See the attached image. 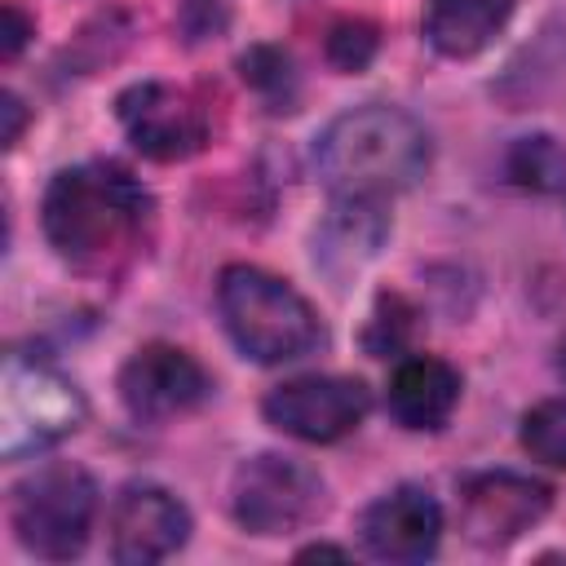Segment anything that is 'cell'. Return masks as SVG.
I'll return each mask as SVG.
<instances>
[{"instance_id": "obj_4", "label": "cell", "mask_w": 566, "mask_h": 566, "mask_svg": "<svg viewBox=\"0 0 566 566\" xmlns=\"http://www.w3.org/2000/svg\"><path fill=\"white\" fill-rule=\"evenodd\" d=\"M84 420L80 389L49 363L9 354L0 371V451L22 460L75 433Z\"/></svg>"}, {"instance_id": "obj_12", "label": "cell", "mask_w": 566, "mask_h": 566, "mask_svg": "<svg viewBox=\"0 0 566 566\" xmlns=\"http://www.w3.org/2000/svg\"><path fill=\"white\" fill-rule=\"evenodd\" d=\"M442 539V509L424 486H394L363 513V544L380 562H424Z\"/></svg>"}, {"instance_id": "obj_13", "label": "cell", "mask_w": 566, "mask_h": 566, "mask_svg": "<svg viewBox=\"0 0 566 566\" xmlns=\"http://www.w3.org/2000/svg\"><path fill=\"white\" fill-rule=\"evenodd\" d=\"M385 402L402 429H442L460 402V376L451 363L429 358V354L402 358L389 376Z\"/></svg>"}, {"instance_id": "obj_22", "label": "cell", "mask_w": 566, "mask_h": 566, "mask_svg": "<svg viewBox=\"0 0 566 566\" xmlns=\"http://www.w3.org/2000/svg\"><path fill=\"white\" fill-rule=\"evenodd\" d=\"M4 146H13L18 142V133H22V102L13 97V93H4Z\"/></svg>"}, {"instance_id": "obj_21", "label": "cell", "mask_w": 566, "mask_h": 566, "mask_svg": "<svg viewBox=\"0 0 566 566\" xmlns=\"http://www.w3.org/2000/svg\"><path fill=\"white\" fill-rule=\"evenodd\" d=\"M27 35H31V22L22 18V9L18 4H4V62H13L22 53Z\"/></svg>"}, {"instance_id": "obj_23", "label": "cell", "mask_w": 566, "mask_h": 566, "mask_svg": "<svg viewBox=\"0 0 566 566\" xmlns=\"http://www.w3.org/2000/svg\"><path fill=\"white\" fill-rule=\"evenodd\" d=\"M557 376H562V380H566V336H562V340H557Z\"/></svg>"}, {"instance_id": "obj_5", "label": "cell", "mask_w": 566, "mask_h": 566, "mask_svg": "<svg viewBox=\"0 0 566 566\" xmlns=\"http://www.w3.org/2000/svg\"><path fill=\"white\" fill-rule=\"evenodd\" d=\"M97 486L80 464H40L13 486V531L22 548L66 562L88 544Z\"/></svg>"}, {"instance_id": "obj_16", "label": "cell", "mask_w": 566, "mask_h": 566, "mask_svg": "<svg viewBox=\"0 0 566 566\" xmlns=\"http://www.w3.org/2000/svg\"><path fill=\"white\" fill-rule=\"evenodd\" d=\"M522 447L535 460L566 469V398H548L522 416Z\"/></svg>"}, {"instance_id": "obj_15", "label": "cell", "mask_w": 566, "mask_h": 566, "mask_svg": "<svg viewBox=\"0 0 566 566\" xmlns=\"http://www.w3.org/2000/svg\"><path fill=\"white\" fill-rule=\"evenodd\" d=\"M509 177L526 190H557L566 186V150L544 133L522 137L509 150Z\"/></svg>"}, {"instance_id": "obj_14", "label": "cell", "mask_w": 566, "mask_h": 566, "mask_svg": "<svg viewBox=\"0 0 566 566\" xmlns=\"http://www.w3.org/2000/svg\"><path fill=\"white\" fill-rule=\"evenodd\" d=\"M513 4L517 0H429L424 40L442 57H473L504 31V22L513 18Z\"/></svg>"}, {"instance_id": "obj_17", "label": "cell", "mask_w": 566, "mask_h": 566, "mask_svg": "<svg viewBox=\"0 0 566 566\" xmlns=\"http://www.w3.org/2000/svg\"><path fill=\"white\" fill-rule=\"evenodd\" d=\"M411 305L402 301V296H380L376 301V314H371V323H367V349L376 354V358H389V354H398L402 345H407V336H411Z\"/></svg>"}, {"instance_id": "obj_10", "label": "cell", "mask_w": 566, "mask_h": 566, "mask_svg": "<svg viewBox=\"0 0 566 566\" xmlns=\"http://www.w3.org/2000/svg\"><path fill=\"white\" fill-rule=\"evenodd\" d=\"M208 371L177 345H142L119 371V398L137 420H164L208 398Z\"/></svg>"}, {"instance_id": "obj_2", "label": "cell", "mask_w": 566, "mask_h": 566, "mask_svg": "<svg viewBox=\"0 0 566 566\" xmlns=\"http://www.w3.org/2000/svg\"><path fill=\"white\" fill-rule=\"evenodd\" d=\"M44 234L71 265H106L142 226L146 190L115 164L62 168L44 190Z\"/></svg>"}, {"instance_id": "obj_20", "label": "cell", "mask_w": 566, "mask_h": 566, "mask_svg": "<svg viewBox=\"0 0 566 566\" xmlns=\"http://www.w3.org/2000/svg\"><path fill=\"white\" fill-rule=\"evenodd\" d=\"M230 18V0H186L181 4V27L190 31V40H203L212 31H221Z\"/></svg>"}, {"instance_id": "obj_3", "label": "cell", "mask_w": 566, "mask_h": 566, "mask_svg": "<svg viewBox=\"0 0 566 566\" xmlns=\"http://www.w3.org/2000/svg\"><path fill=\"white\" fill-rule=\"evenodd\" d=\"M217 310H221L230 340L256 363H292L323 340V327H318V314L310 310V301L292 283H283L256 265L221 270Z\"/></svg>"}, {"instance_id": "obj_8", "label": "cell", "mask_w": 566, "mask_h": 566, "mask_svg": "<svg viewBox=\"0 0 566 566\" xmlns=\"http://www.w3.org/2000/svg\"><path fill=\"white\" fill-rule=\"evenodd\" d=\"M119 124L128 133V142L159 164L186 159L203 146L208 137V119L199 111V102L186 88L172 84H133L128 93H119Z\"/></svg>"}, {"instance_id": "obj_11", "label": "cell", "mask_w": 566, "mask_h": 566, "mask_svg": "<svg viewBox=\"0 0 566 566\" xmlns=\"http://www.w3.org/2000/svg\"><path fill=\"white\" fill-rule=\"evenodd\" d=\"M548 513V486L509 469L495 473H478L464 482L460 491V517H464V535L482 548H500L513 544L522 531H531L539 517Z\"/></svg>"}, {"instance_id": "obj_9", "label": "cell", "mask_w": 566, "mask_h": 566, "mask_svg": "<svg viewBox=\"0 0 566 566\" xmlns=\"http://www.w3.org/2000/svg\"><path fill=\"white\" fill-rule=\"evenodd\" d=\"M190 535L186 504L150 482H133L111 504V557L124 566H150L172 557Z\"/></svg>"}, {"instance_id": "obj_1", "label": "cell", "mask_w": 566, "mask_h": 566, "mask_svg": "<svg viewBox=\"0 0 566 566\" xmlns=\"http://www.w3.org/2000/svg\"><path fill=\"white\" fill-rule=\"evenodd\" d=\"M429 133L398 106L371 102L336 115L318 142L314 164L336 199H385L411 190L429 172Z\"/></svg>"}, {"instance_id": "obj_6", "label": "cell", "mask_w": 566, "mask_h": 566, "mask_svg": "<svg viewBox=\"0 0 566 566\" xmlns=\"http://www.w3.org/2000/svg\"><path fill=\"white\" fill-rule=\"evenodd\" d=\"M230 509L252 535H287L323 509V482L292 455H252L234 469Z\"/></svg>"}, {"instance_id": "obj_19", "label": "cell", "mask_w": 566, "mask_h": 566, "mask_svg": "<svg viewBox=\"0 0 566 566\" xmlns=\"http://www.w3.org/2000/svg\"><path fill=\"white\" fill-rule=\"evenodd\" d=\"M239 66H243V80L256 93H265L270 102H287V93H292V62H287V53H279L270 44H256L252 53H243Z\"/></svg>"}, {"instance_id": "obj_18", "label": "cell", "mask_w": 566, "mask_h": 566, "mask_svg": "<svg viewBox=\"0 0 566 566\" xmlns=\"http://www.w3.org/2000/svg\"><path fill=\"white\" fill-rule=\"evenodd\" d=\"M376 53V27L363 22V18H340L332 31H327V57L332 66L340 71H363Z\"/></svg>"}, {"instance_id": "obj_7", "label": "cell", "mask_w": 566, "mask_h": 566, "mask_svg": "<svg viewBox=\"0 0 566 566\" xmlns=\"http://www.w3.org/2000/svg\"><path fill=\"white\" fill-rule=\"evenodd\" d=\"M367 407H371L367 385L349 376H296L274 385L261 402L265 420L301 442H336L354 433Z\"/></svg>"}]
</instances>
